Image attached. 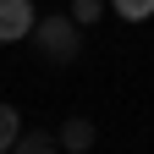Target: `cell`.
<instances>
[{
    "mask_svg": "<svg viewBox=\"0 0 154 154\" xmlns=\"http://www.w3.org/2000/svg\"><path fill=\"white\" fill-rule=\"evenodd\" d=\"M33 44H38V55H44L50 66H66V61H77V50H83V22H77L72 11L38 17L33 22Z\"/></svg>",
    "mask_w": 154,
    "mask_h": 154,
    "instance_id": "6da1fadb",
    "label": "cell"
},
{
    "mask_svg": "<svg viewBox=\"0 0 154 154\" xmlns=\"http://www.w3.org/2000/svg\"><path fill=\"white\" fill-rule=\"evenodd\" d=\"M33 0H0V44H17V38L33 33Z\"/></svg>",
    "mask_w": 154,
    "mask_h": 154,
    "instance_id": "7a4b0ae2",
    "label": "cell"
},
{
    "mask_svg": "<svg viewBox=\"0 0 154 154\" xmlns=\"http://www.w3.org/2000/svg\"><path fill=\"white\" fill-rule=\"evenodd\" d=\"M55 138H61V149H72V154H83V149H94V138H99V132H94V121H88V116H66Z\"/></svg>",
    "mask_w": 154,
    "mask_h": 154,
    "instance_id": "3957f363",
    "label": "cell"
},
{
    "mask_svg": "<svg viewBox=\"0 0 154 154\" xmlns=\"http://www.w3.org/2000/svg\"><path fill=\"white\" fill-rule=\"evenodd\" d=\"M11 149H17V154H55V149H61V138L44 132V127H28V132H17Z\"/></svg>",
    "mask_w": 154,
    "mask_h": 154,
    "instance_id": "277c9868",
    "label": "cell"
},
{
    "mask_svg": "<svg viewBox=\"0 0 154 154\" xmlns=\"http://www.w3.org/2000/svg\"><path fill=\"white\" fill-rule=\"evenodd\" d=\"M17 132H22V116H17V105H6V99H0V154L17 143Z\"/></svg>",
    "mask_w": 154,
    "mask_h": 154,
    "instance_id": "5b68a950",
    "label": "cell"
},
{
    "mask_svg": "<svg viewBox=\"0 0 154 154\" xmlns=\"http://www.w3.org/2000/svg\"><path fill=\"white\" fill-rule=\"evenodd\" d=\"M110 11L121 17V22H149V17H154V0H110Z\"/></svg>",
    "mask_w": 154,
    "mask_h": 154,
    "instance_id": "8992f818",
    "label": "cell"
},
{
    "mask_svg": "<svg viewBox=\"0 0 154 154\" xmlns=\"http://www.w3.org/2000/svg\"><path fill=\"white\" fill-rule=\"evenodd\" d=\"M105 11H110V0H72V17H77L83 28H94V22H99Z\"/></svg>",
    "mask_w": 154,
    "mask_h": 154,
    "instance_id": "52a82bcc",
    "label": "cell"
}]
</instances>
